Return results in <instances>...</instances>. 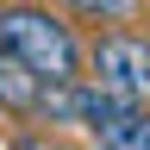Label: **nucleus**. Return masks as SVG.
I'll return each instance as SVG.
<instances>
[{
    "mask_svg": "<svg viewBox=\"0 0 150 150\" xmlns=\"http://www.w3.org/2000/svg\"><path fill=\"white\" fill-rule=\"evenodd\" d=\"M0 44L13 56H25L44 81H75V75H88V44L63 19L56 0H6V6H0Z\"/></svg>",
    "mask_w": 150,
    "mask_h": 150,
    "instance_id": "1",
    "label": "nucleus"
},
{
    "mask_svg": "<svg viewBox=\"0 0 150 150\" xmlns=\"http://www.w3.org/2000/svg\"><path fill=\"white\" fill-rule=\"evenodd\" d=\"M88 75H100L106 88H119V94H131V100L150 106V31L106 25L88 44Z\"/></svg>",
    "mask_w": 150,
    "mask_h": 150,
    "instance_id": "2",
    "label": "nucleus"
},
{
    "mask_svg": "<svg viewBox=\"0 0 150 150\" xmlns=\"http://www.w3.org/2000/svg\"><path fill=\"white\" fill-rule=\"evenodd\" d=\"M44 88H50V81L25 63V56H13L6 44H0V112H6V119H38Z\"/></svg>",
    "mask_w": 150,
    "mask_h": 150,
    "instance_id": "3",
    "label": "nucleus"
},
{
    "mask_svg": "<svg viewBox=\"0 0 150 150\" xmlns=\"http://www.w3.org/2000/svg\"><path fill=\"white\" fill-rule=\"evenodd\" d=\"M138 6H144V0H69L63 13H75L81 25H125Z\"/></svg>",
    "mask_w": 150,
    "mask_h": 150,
    "instance_id": "4",
    "label": "nucleus"
},
{
    "mask_svg": "<svg viewBox=\"0 0 150 150\" xmlns=\"http://www.w3.org/2000/svg\"><path fill=\"white\" fill-rule=\"evenodd\" d=\"M56 6H69V0H56Z\"/></svg>",
    "mask_w": 150,
    "mask_h": 150,
    "instance_id": "5",
    "label": "nucleus"
}]
</instances>
